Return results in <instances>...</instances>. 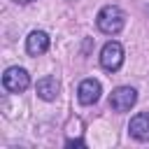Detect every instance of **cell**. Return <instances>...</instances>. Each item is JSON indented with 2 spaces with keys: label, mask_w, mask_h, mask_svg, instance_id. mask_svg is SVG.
Wrapping results in <instances>:
<instances>
[{
  "label": "cell",
  "mask_w": 149,
  "mask_h": 149,
  "mask_svg": "<svg viewBox=\"0 0 149 149\" xmlns=\"http://www.w3.org/2000/svg\"><path fill=\"white\" fill-rule=\"evenodd\" d=\"M135 100H137V91H135V88H130V86H119V88H114L112 95H109V107H112L114 112H128V109L135 105Z\"/></svg>",
  "instance_id": "3"
},
{
  "label": "cell",
  "mask_w": 149,
  "mask_h": 149,
  "mask_svg": "<svg viewBox=\"0 0 149 149\" xmlns=\"http://www.w3.org/2000/svg\"><path fill=\"white\" fill-rule=\"evenodd\" d=\"M2 86L9 93H21L30 86V77L23 68H7L5 74H2Z\"/></svg>",
  "instance_id": "2"
},
{
  "label": "cell",
  "mask_w": 149,
  "mask_h": 149,
  "mask_svg": "<svg viewBox=\"0 0 149 149\" xmlns=\"http://www.w3.org/2000/svg\"><path fill=\"white\" fill-rule=\"evenodd\" d=\"M49 49V35L44 33V30H33L30 35H28V40H26V51L30 54V56H40V54H44Z\"/></svg>",
  "instance_id": "7"
},
{
  "label": "cell",
  "mask_w": 149,
  "mask_h": 149,
  "mask_svg": "<svg viewBox=\"0 0 149 149\" xmlns=\"http://www.w3.org/2000/svg\"><path fill=\"white\" fill-rule=\"evenodd\" d=\"M121 63H123V47L119 42H107L100 51V65L105 70L114 72V70L121 68Z\"/></svg>",
  "instance_id": "4"
},
{
  "label": "cell",
  "mask_w": 149,
  "mask_h": 149,
  "mask_svg": "<svg viewBox=\"0 0 149 149\" xmlns=\"http://www.w3.org/2000/svg\"><path fill=\"white\" fill-rule=\"evenodd\" d=\"M37 95L42 98V100H56V95H58V81H56V77H42L40 81H37Z\"/></svg>",
  "instance_id": "8"
},
{
  "label": "cell",
  "mask_w": 149,
  "mask_h": 149,
  "mask_svg": "<svg viewBox=\"0 0 149 149\" xmlns=\"http://www.w3.org/2000/svg\"><path fill=\"white\" fill-rule=\"evenodd\" d=\"M16 2H21V5H28V2H33V0H16Z\"/></svg>",
  "instance_id": "10"
},
{
  "label": "cell",
  "mask_w": 149,
  "mask_h": 149,
  "mask_svg": "<svg viewBox=\"0 0 149 149\" xmlns=\"http://www.w3.org/2000/svg\"><path fill=\"white\" fill-rule=\"evenodd\" d=\"M77 98L81 105H93L100 98V81L98 79H84L77 88Z\"/></svg>",
  "instance_id": "5"
},
{
  "label": "cell",
  "mask_w": 149,
  "mask_h": 149,
  "mask_svg": "<svg viewBox=\"0 0 149 149\" xmlns=\"http://www.w3.org/2000/svg\"><path fill=\"white\" fill-rule=\"evenodd\" d=\"M84 142L81 140H68V147H81Z\"/></svg>",
  "instance_id": "9"
},
{
  "label": "cell",
  "mask_w": 149,
  "mask_h": 149,
  "mask_svg": "<svg viewBox=\"0 0 149 149\" xmlns=\"http://www.w3.org/2000/svg\"><path fill=\"white\" fill-rule=\"evenodd\" d=\"M95 23H98V28H100L105 35H116V33L126 26V14H123L116 5H105V7L98 12Z\"/></svg>",
  "instance_id": "1"
},
{
  "label": "cell",
  "mask_w": 149,
  "mask_h": 149,
  "mask_svg": "<svg viewBox=\"0 0 149 149\" xmlns=\"http://www.w3.org/2000/svg\"><path fill=\"white\" fill-rule=\"evenodd\" d=\"M130 135L140 142H149V112H140L130 119V126H128Z\"/></svg>",
  "instance_id": "6"
}]
</instances>
